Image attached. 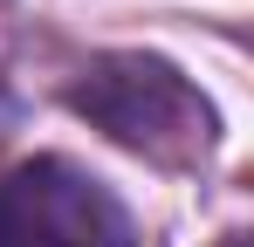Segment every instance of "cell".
<instances>
[{
    "label": "cell",
    "instance_id": "6da1fadb",
    "mask_svg": "<svg viewBox=\"0 0 254 247\" xmlns=\"http://www.w3.org/2000/svg\"><path fill=\"white\" fill-rule=\"evenodd\" d=\"M69 103L117 144L144 151L158 165H192L213 151V103L158 55H103L89 62Z\"/></svg>",
    "mask_w": 254,
    "mask_h": 247
},
{
    "label": "cell",
    "instance_id": "7a4b0ae2",
    "mask_svg": "<svg viewBox=\"0 0 254 247\" xmlns=\"http://www.w3.org/2000/svg\"><path fill=\"white\" fill-rule=\"evenodd\" d=\"M0 247H130V213L96 172L28 158L0 172Z\"/></svg>",
    "mask_w": 254,
    "mask_h": 247
},
{
    "label": "cell",
    "instance_id": "3957f363",
    "mask_svg": "<svg viewBox=\"0 0 254 247\" xmlns=\"http://www.w3.org/2000/svg\"><path fill=\"white\" fill-rule=\"evenodd\" d=\"M220 247H254V241H248V234H227V241H220Z\"/></svg>",
    "mask_w": 254,
    "mask_h": 247
}]
</instances>
